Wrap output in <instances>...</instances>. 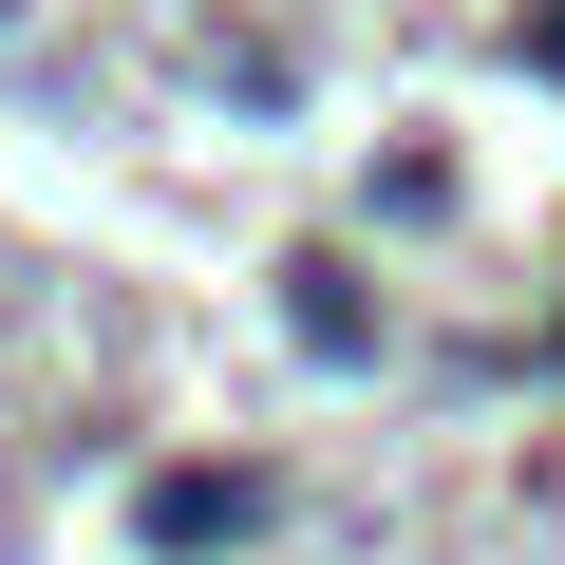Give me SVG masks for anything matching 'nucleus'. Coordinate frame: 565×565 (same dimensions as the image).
I'll return each mask as SVG.
<instances>
[{
    "label": "nucleus",
    "mask_w": 565,
    "mask_h": 565,
    "mask_svg": "<svg viewBox=\"0 0 565 565\" xmlns=\"http://www.w3.org/2000/svg\"><path fill=\"white\" fill-rule=\"evenodd\" d=\"M207 527H245V490H226V471H170V490H151V546H207Z\"/></svg>",
    "instance_id": "obj_1"
}]
</instances>
